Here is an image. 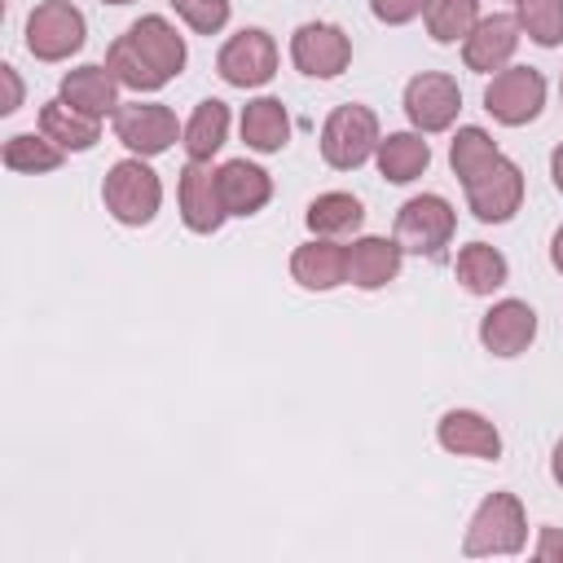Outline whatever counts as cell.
<instances>
[{
    "instance_id": "6da1fadb",
    "label": "cell",
    "mask_w": 563,
    "mask_h": 563,
    "mask_svg": "<svg viewBox=\"0 0 563 563\" xmlns=\"http://www.w3.org/2000/svg\"><path fill=\"white\" fill-rule=\"evenodd\" d=\"M101 202H106V211L119 220V224H132V229H141V224H150L154 216H158V207H163V180H158V172L145 163V158H119L110 172H106V180H101Z\"/></svg>"
},
{
    "instance_id": "7a4b0ae2",
    "label": "cell",
    "mask_w": 563,
    "mask_h": 563,
    "mask_svg": "<svg viewBox=\"0 0 563 563\" xmlns=\"http://www.w3.org/2000/svg\"><path fill=\"white\" fill-rule=\"evenodd\" d=\"M528 545V515H523V501L515 493H488L471 523H466V541L462 550L471 559L479 554H519Z\"/></svg>"
},
{
    "instance_id": "3957f363",
    "label": "cell",
    "mask_w": 563,
    "mask_h": 563,
    "mask_svg": "<svg viewBox=\"0 0 563 563\" xmlns=\"http://www.w3.org/2000/svg\"><path fill=\"white\" fill-rule=\"evenodd\" d=\"M383 132H378V114L369 106H334L325 128H321V158L334 167V172H352L361 167L365 158H374Z\"/></svg>"
},
{
    "instance_id": "277c9868",
    "label": "cell",
    "mask_w": 563,
    "mask_h": 563,
    "mask_svg": "<svg viewBox=\"0 0 563 563\" xmlns=\"http://www.w3.org/2000/svg\"><path fill=\"white\" fill-rule=\"evenodd\" d=\"M84 35H88L84 13L70 0H40L26 13V48L40 62H66L70 53L84 48Z\"/></svg>"
},
{
    "instance_id": "5b68a950",
    "label": "cell",
    "mask_w": 563,
    "mask_h": 563,
    "mask_svg": "<svg viewBox=\"0 0 563 563\" xmlns=\"http://www.w3.org/2000/svg\"><path fill=\"white\" fill-rule=\"evenodd\" d=\"M541 106H545V75L537 66H506L484 88V110L506 128L532 123Z\"/></svg>"
},
{
    "instance_id": "8992f818",
    "label": "cell",
    "mask_w": 563,
    "mask_h": 563,
    "mask_svg": "<svg viewBox=\"0 0 563 563\" xmlns=\"http://www.w3.org/2000/svg\"><path fill=\"white\" fill-rule=\"evenodd\" d=\"M457 229V211L440 194H418L396 211V242L413 255H440Z\"/></svg>"
},
{
    "instance_id": "52a82bcc",
    "label": "cell",
    "mask_w": 563,
    "mask_h": 563,
    "mask_svg": "<svg viewBox=\"0 0 563 563\" xmlns=\"http://www.w3.org/2000/svg\"><path fill=\"white\" fill-rule=\"evenodd\" d=\"M466 207H471V216L475 220H484V224H506L515 211H519V202H523V172H519V163H510L506 154H497L479 176H471L466 185Z\"/></svg>"
},
{
    "instance_id": "ba28073f",
    "label": "cell",
    "mask_w": 563,
    "mask_h": 563,
    "mask_svg": "<svg viewBox=\"0 0 563 563\" xmlns=\"http://www.w3.org/2000/svg\"><path fill=\"white\" fill-rule=\"evenodd\" d=\"M216 70L233 88H260V84H268L277 75V44H273V35L260 31V26H246V31L229 35L224 48H220V57H216Z\"/></svg>"
},
{
    "instance_id": "9c48e42d",
    "label": "cell",
    "mask_w": 563,
    "mask_h": 563,
    "mask_svg": "<svg viewBox=\"0 0 563 563\" xmlns=\"http://www.w3.org/2000/svg\"><path fill=\"white\" fill-rule=\"evenodd\" d=\"M110 119H114V136H119L136 158H154V154L172 150L176 136L185 132V128L176 123V114H172L167 106H158V101H128V106H119Z\"/></svg>"
},
{
    "instance_id": "30bf717a",
    "label": "cell",
    "mask_w": 563,
    "mask_h": 563,
    "mask_svg": "<svg viewBox=\"0 0 563 563\" xmlns=\"http://www.w3.org/2000/svg\"><path fill=\"white\" fill-rule=\"evenodd\" d=\"M457 110H462V88H457V79H449V75H440V70H422V75H413V79L405 84V114H409V123H413L422 136L453 128Z\"/></svg>"
},
{
    "instance_id": "8fae6325",
    "label": "cell",
    "mask_w": 563,
    "mask_h": 563,
    "mask_svg": "<svg viewBox=\"0 0 563 563\" xmlns=\"http://www.w3.org/2000/svg\"><path fill=\"white\" fill-rule=\"evenodd\" d=\"M290 57L303 75L312 79H334L347 70L352 62V40L343 26L334 22H303L295 35H290Z\"/></svg>"
},
{
    "instance_id": "7c38bea8",
    "label": "cell",
    "mask_w": 563,
    "mask_h": 563,
    "mask_svg": "<svg viewBox=\"0 0 563 563\" xmlns=\"http://www.w3.org/2000/svg\"><path fill=\"white\" fill-rule=\"evenodd\" d=\"M176 198H180V220L185 229L194 233H216L224 224V198H220V176L211 172V163H185L180 167V185H176Z\"/></svg>"
},
{
    "instance_id": "4fadbf2b",
    "label": "cell",
    "mask_w": 563,
    "mask_h": 563,
    "mask_svg": "<svg viewBox=\"0 0 563 563\" xmlns=\"http://www.w3.org/2000/svg\"><path fill=\"white\" fill-rule=\"evenodd\" d=\"M519 48V18L515 13H493V18H479L475 31L462 40V62L466 70H479V75H497L510 66Z\"/></svg>"
},
{
    "instance_id": "5bb4252c",
    "label": "cell",
    "mask_w": 563,
    "mask_h": 563,
    "mask_svg": "<svg viewBox=\"0 0 563 563\" xmlns=\"http://www.w3.org/2000/svg\"><path fill=\"white\" fill-rule=\"evenodd\" d=\"M532 339H537V308L523 299H497L479 317V343L493 356H519L532 347Z\"/></svg>"
},
{
    "instance_id": "9a60e30c",
    "label": "cell",
    "mask_w": 563,
    "mask_h": 563,
    "mask_svg": "<svg viewBox=\"0 0 563 563\" xmlns=\"http://www.w3.org/2000/svg\"><path fill=\"white\" fill-rule=\"evenodd\" d=\"M435 440L444 453H462V457H484L497 462L501 457V431L493 427V418L475 413V409H449L435 427Z\"/></svg>"
},
{
    "instance_id": "2e32d148",
    "label": "cell",
    "mask_w": 563,
    "mask_h": 563,
    "mask_svg": "<svg viewBox=\"0 0 563 563\" xmlns=\"http://www.w3.org/2000/svg\"><path fill=\"white\" fill-rule=\"evenodd\" d=\"M400 260H405V251H400L396 238L365 233L347 246V282L361 286V290H383L387 282H396Z\"/></svg>"
},
{
    "instance_id": "e0dca14e",
    "label": "cell",
    "mask_w": 563,
    "mask_h": 563,
    "mask_svg": "<svg viewBox=\"0 0 563 563\" xmlns=\"http://www.w3.org/2000/svg\"><path fill=\"white\" fill-rule=\"evenodd\" d=\"M290 277L303 290H334V286H343L347 282V246H339L334 238H312V242L295 246Z\"/></svg>"
},
{
    "instance_id": "ac0fdd59",
    "label": "cell",
    "mask_w": 563,
    "mask_h": 563,
    "mask_svg": "<svg viewBox=\"0 0 563 563\" xmlns=\"http://www.w3.org/2000/svg\"><path fill=\"white\" fill-rule=\"evenodd\" d=\"M119 79H114V70L110 66H97V62H88V66H75V70H66V79H62V101H70L75 110H84V114H92V119H106V114H114L119 110Z\"/></svg>"
},
{
    "instance_id": "d6986e66",
    "label": "cell",
    "mask_w": 563,
    "mask_h": 563,
    "mask_svg": "<svg viewBox=\"0 0 563 563\" xmlns=\"http://www.w3.org/2000/svg\"><path fill=\"white\" fill-rule=\"evenodd\" d=\"M128 40L145 53V62H150L163 79H176V75L185 70V35H180L167 18H158V13L136 18V22L128 26Z\"/></svg>"
},
{
    "instance_id": "ffe728a7",
    "label": "cell",
    "mask_w": 563,
    "mask_h": 563,
    "mask_svg": "<svg viewBox=\"0 0 563 563\" xmlns=\"http://www.w3.org/2000/svg\"><path fill=\"white\" fill-rule=\"evenodd\" d=\"M220 176V198H224V211L229 216H255L268 198H273V180L260 163H246V158H229L216 167Z\"/></svg>"
},
{
    "instance_id": "44dd1931",
    "label": "cell",
    "mask_w": 563,
    "mask_h": 563,
    "mask_svg": "<svg viewBox=\"0 0 563 563\" xmlns=\"http://www.w3.org/2000/svg\"><path fill=\"white\" fill-rule=\"evenodd\" d=\"M374 163L391 185H409L431 167V145L422 141L418 128L413 132H387L374 150Z\"/></svg>"
},
{
    "instance_id": "7402d4cb",
    "label": "cell",
    "mask_w": 563,
    "mask_h": 563,
    "mask_svg": "<svg viewBox=\"0 0 563 563\" xmlns=\"http://www.w3.org/2000/svg\"><path fill=\"white\" fill-rule=\"evenodd\" d=\"M40 132H44L48 141H57L62 150L84 154V150H92V145L101 141V119H92V114L75 110L70 101L53 97V101H44V110H40Z\"/></svg>"
},
{
    "instance_id": "603a6c76",
    "label": "cell",
    "mask_w": 563,
    "mask_h": 563,
    "mask_svg": "<svg viewBox=\"0 0 563 563\" xmlns=\"http://www.w3.org/2000/svg\"><path fill=\"white\" fill-rule=\"evenodd\" d=\"M242 141L255 154H277L290 141V114L277 97H255L242 106Z\"/></svg>"
},
{
    "instance_id": "cb8c5ba5",
    "label": "cell",
    "mask_w": 563,
    "mask_h": 563,
    "mask_svg": "<svg viewBox=\"0 0 563 563\" xmlns=\"http://www.w3.org/2000/svg\"><path fill=\"white\" fill-rule=\"evenodd\" d=\"M224 136H229V106L216 101V97H207V101L194 106V114H189V123L180 132V145H185V154L194 163H211L220 154Z\"/></svg>"
},
{
    "instance_id": "d4e9b609",
    "label": "cell",
    "mask_w": 563,
    "mask_h": 563,
    "mask_svg": "<svg viewBox=\"0 0 563 563\" xmlns=\"http://www.w3.org/2000/svg\"><path fill=\"white\" fill-rule=\"evenodd\" d=\"M312 238H343V233H356L361 220H365V207L356 194H343V189H330V194H317L303 211Z\"/></svg>"
},
{
    "instance_id": "484cf974",
    "label": "cell",
    "mask_w": 563,
    "mask_h": 563,
    "mask_svg": "<svg viewBox=\"0 0 563 563\" xmlns=\"http://www.w3.org/2000/svg\"><path fill=\"white\" fill-rule=\"evenodd\" d=\"M453 273H457V282H462L471 295H493V290L506 286L510 264H506V255H501L497 246H488V242H466V246L457 251Z\"/></svg>"
},
{
    "instance_id": "4316f807",
    "label": "cell",
    "mask_w": 563,
    "mask_h": 563,
    "mask_svg": "<svg viewBox=\"0 0 563 563\" xmlns=\"http://www.w3.org/2000/svg\"><path fill=\"white\" fill-rule=\"evenodd\" d=\"M66 158V150L57 141H48L44 132H18L4 141V167L9 172H26V176H40V172H57Z\"/></svg>"
},
{
    "instance_id": "83f0119b",
    "label": "cell",
    "mask_w": 563,
    "mask_h": 563,
    "mask_svg": "<svg viewBox=\"0 0 563 563\" xmlns=\"http://www.w3.org/2000/svg\"><path fill=\"white\" fill-rule=\"evenodd\" d=\"M106 66H110V70H114V79H119L123 88H132V92H158V88L167 84V79H163V75H158V70L145 62V53H141V48L128 40V31H123V35L110 44Z\"/></svg>"
},
{
    "instance_id": "f1b7e54d",
    "label": "cell",
    "mask_w": 563,
    "mask_h": 563,
    "mask_svg": "<svg viewBox=\"0 0 563 563\" xmlns=\"http://www.w3.org/2000/svg\"><path fill=\"white\" fill-rule=\"evenodd\" d=\"M501 150H497V141L484 132V128H457V136H453V145H449V167H453V176L466 185L471 176H479L493 158H497Z\"/></svg>"
},
{
    "instance_id": "f546056e",
    "label": "cell",
    "mask_w": 563,
    "mask_h": 563,
    "mask_svg": "<svg viewBox=\"0 0 563 563\" xmlns=\"http://www.w3.org/2000/svg\"><path fill=\"white\" fill-rule=\"evenodd\" d=\"M479 22V0H431L427 4V31L435 44H457L475 31Z\"/></svg>"
},
{
    "instance_id": "4dcf8cb0",
    "label": "cell",
    "mask_w": 563,
    "mask_h": 563,
    "mask_svg": "<svg viewBox=\"0 0 563 563\" xmlns=\"http://www.w3.org/2000/svg\"><path fill=\"white\" fill-rule=\"evenodd\" d=\"M515 18L532 44L541 48L563 44V0H515Z\"/></svg>"
},
{
    "instance_id": "1f68e13d",
    "label": "cell",
    "mask_w": 563,
    "mask_h": 563,
    "mask_svg": "<svg viewBox=\"0 0 563 563\" xmlns=\"http://www.w3.org/2000/svg\"><path fill=\"white\" fill-rule=\"evenodd\" d=\"M172 9L198 31V35H216L229 22V0H172Z\"/></svg>"
},
{
    "instance_id": "d6a6232c",
    "label": "cell",
    "mask_w": 563,
    "mask_h": 563,
    "mask_svg": "<svg viewBox=\"0 0 563 563\" xmlns=\"http://www.w3.org/2000/svg\"><path fill=\"white\" fill-rule=\"evenodd\" d=\"M427 4H431V0H369V13H374L378 22H387V26H405V22H413L418 13H427Z\"/></svg>"
},
{
    "instance_id": "836d02e7",
    "label": "cell",
    "mask_w": 563,
    "mask_h": 563,
    "mask_svg": "<svg viewBox=\"0 0 563 563\" xmlns=\"http://www.w3.org/2000/svg\"><path fill=\"white\" fill-rule=\"evenodd\" d=\"M537 559H541V563H563V528H541V537H537Z\"/></svg>"
},
{
    "instance_id": "e575fe53",
    "label": "cell",
    "mask_w": 563,
    "mask_h": 563,
    "mask_svg": "<svg viewBox=\"0 0 563 563\" xmlns=\"http://www.w3.org/2000/svg\"><path fill=\"white\" fill-rule=\"evenodd\" d=\"M0 79H4V114H13L18 106H22V79H18V70L13 66H0Z\"/></svg>"
},
{
    "instance_id": "d590c367",
    "label": "cell",
    "mask_w": 563,
    "mask_h": 563,
    "mask_svg": "<svg viewBox=\"0 0 563 563\" xmlns=\"http://www.w3.org/2000/svg\"><path fill=\"white\" fill-rule=\"evenodd\" d=\"M550 180H554V189L563 194V141H559L554 154H550Z\"/></svg>"
},
{
    "instance_id": "8d00e7d4",
    "label": "cell",
    "mask_w": 563,
    "mask_h": 563,
    "mask_svg": "<svg viewBox=\"0 0 563 563\" xmlns=\"http://www.w3.org/2000/svg\"><path fill=\"white\" fill-rule=\"evenodd\" d=\"M550 264L563 273V224L554 229V238H550Z\"/></svg>"
},
{
    "instance_id": "74e56055",
    "label": "cell",
    "mask_w": 563,
    "mask_h": 563,
    "mask_svg": "<svg viewBox=\"0 0 563 563\" xmlns=\"http://www.w3.org/2000/svg\"><path fill=\"white\" fill-rule=\"evenodd\" d=\"M550 475H554V484L563 488V440H559L554 453H550Z\"/></svg>"
},
{
    "instance_id": "f35d334b",
    "label": "cell",
    "mask_w": 563,
    "mask_h": 563,
    "mask_svg": "<svg viewBox=\"0 0 563 563\" xmlns=\"http://www.w3.org/2000/svg\"><path fill=\"white\" fill-rule=\"evenodd\" d=\"M101 4H132V0H101Z\"/></svg>"
},
{
    "instance_id": "ab89813d",
    "label": "cell",
    "mask_w": 563,
    "mask_h": 563,
    "mask_svg": "<svg viewBox=\"0 0 563 563\" xmlns=\"http://www.w3.org/2000/svg\"><path fill=\"white\" fill-rule=\"evenodd\" d=\"M559 92H563V79H559Z\"/></svg>"
}]
</instances>
